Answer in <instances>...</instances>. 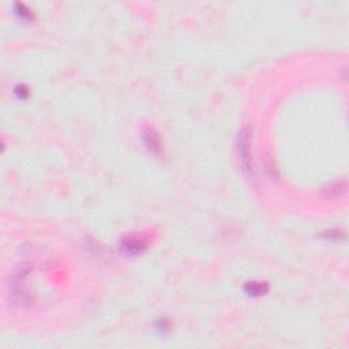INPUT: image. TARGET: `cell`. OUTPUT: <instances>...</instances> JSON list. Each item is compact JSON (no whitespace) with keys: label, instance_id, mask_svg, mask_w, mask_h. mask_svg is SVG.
I'll list each match as a JSON object with an SVG mask.
<instances>
[{"label":"cell","instance_id":"4","mask_svg":"<svg viewBox=\"0 0 349 349\" xmlns=\"http://www.w3.org/2000/svg\"><path fill=\"white\" fill-rule=\"evenodd\" d=\"M16 12H18L23 19H27V18H30V16H32V12H30L29 10H26L25 4H16Z\"/></svg>","mask_w":349,"mask_h":349},{"label":"cell","instance_id":"2","mask_svg":"<svg viewBox=\"0 0 349 349\" xmlns=\"http://www.w3.org/2000/svg\"><path fill=\"white\" fill-rule=\"evenodd\" d=\"M143 141L146 148L149 149V152H152L154 156H160L161 150H163V145H161V139H160L159 134L156 132L153 128H149L143 131Z\"/></svg>","mask_w":349,"mask_h":349},{"label":"cell","instance_id":"3","mask_svg":"<svg viewBox=\"0 0 349 349\" xmlns=\"http://www.w3.org/2000/svg\"><path fill=\"white\" fill-rule=\"evenodd\" d=\"M267 284L264 282H249L246 286V291L251 296H262L267 292Z\"/></svg>","mask_w":349,"mask_h":349},{"label":"cell","instance_id":"1","mask_svg":"<svg viewBox=\"0 0 349 349\" xmlns=\"http://www.w3.org/2000/svg\"><path fill=\"white\" fill-rule=\"evenodd\" d=\"M122 249L123 251L128 255H138L143 253V250L146 249V240L135 235L127 236L122 240Z\"/></svg>","mask_w":349,"mask_h":349}]
</instances>
